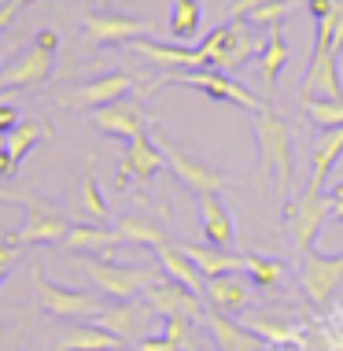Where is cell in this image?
Here are the masks:
<instances>
[{
    "label": "cell",
    "instance_id": "cell-5",
    "mask_svg": "<svg viewBox=\"0 0 343 351\" xmlns=\"http://www.w3.org/2000/svg\"><path fill=\"white\" fill-rule=\"evenodd\" d=\"M81 270L114 303L137 300L140 292H148V285L159 281L151 267H122V263H111V259H81Z\"/></svg>",
    "mask_w": 343,
    "mask_h": 351
},
{
    "label": "cell",
    "instance_id": "cell-6",
    "mask_svg": "<svg viewBox=\"0 0 343 351\" xmlns=\"http://www.w3.org/2000/svg\"><path fill=\"white\" fill-rule=\"evenodd\" d=\"M159 85H188V89H199L207 93L211 100H225V104H236V108H247V111H259L266 104L255 97V93H247L240 82H233L229 74L222 71H211V67H196V71H177V74H166Z\"/></svg>",
    "mask_w": 343,
    "mask_h": 351
},
{
    "label": "cell",
    "instance_id": "cell-24",
    "mask_svg": "<svg viewBox=\"0 0 343 351\" xmlns=\"http://www.w3.org/2000/svg\"><path fill=\"white\" fill-rule=\"evenodd\" d=\"M207 329L214 333V344L225 348V351H262L266 348L251 329L240 326V322H233V318H225L222 311H211V315H207Z\"/></svg>",
    "mask_w": 343,
    "mask_h": 351
},
{
    "label": "cell",
    "instance_id": "cell-32",
    "mask_svg": "<svg viewBox=\"0 0 343 351\" xmlns=\"http://www.w3.org/2000/svg\"><path fill=\"white\" fill-rule=\"evenodd\" d=\"M295 8H299L295 0H266V4L251 8V12L244 15V23H247V26H266V30H270V26L284 23V19H288Z\"/></svg>",
    "mask_w": 343,
    "mask_h": 351
},
{
    "label": "cell",
    "instance_id": "cell-21",
    "mask_svg": "<svg viewBox=\"0 0 343 351\" xmlns=\"http://www.w3.org/2000/svg\"><path fill=\"white\" fill-rule=\"evenodd\" d=\"M199 204V230H203V244L214 248H229L236 237V222L229 215V207L222 204V196H196Z\"/></svg>",
    "mask_w": 343,
    "mask_h": 351
},
{
    "label": "cell",
    "instance_id": "cell-45",
    "mask_svg": "<svg viewBox=\"0 0 343 351\" xmlns=\"http://www.w3.org/2000/svg\"><path fill=\"white\" fill-rule=\"evenodd\" d=\"M97 12H111V0H97Z\"/></svg>",
    "mask_w": 343,
    "mask_h": 351
},
{
    "label": "cell",
    "instance_id": "cell-1",
    "mask_svg": "<svg viewBox=\"0 0 343 351\" xmlns=\"http://www.w3.org/2000/svg\"><path fill=\"white\" fill-rule=\"evenodd\" d=\"M255 145H259V167L262 182L273 189L281 204H292V185H295V137L292 126L277 115L273 108H262L255 115Z\"/></svg>",
    "mask_w": 343,
    "mask_h": 351
},
{
    "label": "cell",
    "instance_id": "cell-17",
    "mask_svg": "<svg viewBox=\"0 0 343 351\" xmlns=\"http://www.w3.org/2000/svg\"><path fill=\"white\" fill-rule=\"evenodd\" d=\"M343 156V126L336 130H325V134L314 137V148H310V174H307V185H303V193H325V182L332 174V167L340 163Z\"/></svg>",
    "mask_w": 343,
    "mask_h": 351
},
{
    "label": "cell",
    "instance_id": "cell-30",
    "mask_svg": "<svg viewBox=\"0 0 343 351\" xmlns=\"http://www.w3.org/2000/svg\"><path fill=\"white\" fill-rule=\"evenodd\" d=\"M81 215H89L97 226H107L111 222V207L103 200L100 185H97V167H92V159L85 163V174H81Z\"/></svg>",
    "mask_w": 343,
    "mask_h": 351
},
{
    "label": "cell",
    "instance_id": "cell-35",
    "mask_svg": "<svg viewBox=\"0 0 343 351\" xmlns=\"http://www.w3.org/2000/svg\"><path fill=\"white\" fill-rule=\"evenodd\" d=\"M188 329H192V318H163V337H166L174 348H185Z\"/></svg>",
    "mask_w": 343,
    "mask_h": 351
},
{
    "label": "cell",
    "instance_id": "cell-2",
    "mask_svg": "<svg viewBox=\"0 0 343 351\" xmlns=\"http://www.w3.org/2000/svg\"><path fill=\"white\" fill-rule=\"evenodd\" d=\"M262 45L255 37V26H247L244 19H233V23H225V26H218L214 34H207L203 41L196 45V52H199V63L203 67H211V71H240L247 60H255V56H262Z\"/></svg>",
    "mask_w": 343,
    "mask_h": 351
},
{
    "label": "cell",
    "instance_id": "cell-38",
    "mask_svg": "<svg viewBox=\"0 0 343 351\" xmlns=\"http://www.w3.org/2000/svg\"><path fill=\"white\" fill-rule=\"evenodd\" d=\"M15 126H18V111L12 104H0V134H12Z\"/></svg>",
    "mask_w": 343,
    "mask_h": 351
},
{
    "label": "cell",
    "instance_id": "cell-20",
    "mask_svg": "<svg viewBox=\"0 0 343 351\" xmlns=\"http://www.w3.org/2000/svg\"><path fill=\"white\" fill-rule=\"evenodd\" d=\"M52 63H55V52H45V49H34L23 56L18 63H12L4 74H0V85L4 89H37L52 78Z\"/></svg>",
    "mask_w": 343,
    "mask_h": 351
},
{
    "label": "cell",
    "instance_id": "cell-23",
    "mask_svg": "<svg viewBox=\"0 0 343 351\" xmlns=\"http://www.w3.org/2000/svg\"><path fill=\"white\" fill-rule=\"evenodd\" d=\"M122 344L114 333L100 329L97 322H78L60 337V351H122Z\"/></svg>",
    "mask_w": 343,
    "mask_h": 351
},
{
    "label": "cell",
    "instance_id": "cell-48",
    "mask_svg": "<svg viewBox=\"0 0 343 351\" xmlns=\"http://www.w3.org/2000/svg\"><path fill=\"white\" fill-rule=\"evenodd\" d=\"M262 351H273V348H262Z\"/></svg>",
    "mask_w": 343,
    "mask_h": 351
},
{
    "label": "cell",
    "instance_id": "cell-33",
    "mask_svg": "<svg viewBox=\"0 0 343 351\" xmlns=\"http://www.w3.org/2000/svg\"><path fill=\"white\" fill-rule=\"evenodd\" d=\"M307 119L321 130H336L343 126V104H329V100H299Z\"/></svg>",
    "mask_w": 343,
    "mask_h": 351
},
{
    "label": "cell",
    "instance_id": "cell-10",
    "mask_svg": "<svg viewBox=\"0 0 343 351\" xmlns=\"http://www.w3.org/2000/svg\"><path fill=\"white\" fill-rule=\"evenodd\" d=\"M284 218H288V230H292V241L295 248L310 252L314 241H318V233L325 230L329 222V193H299V200L284 204Z\"/></svg>",
    "mask_w": 343,
    "mask_h": 351
},
{
    "label": "cell",
    "instance_id": "cell-25",
    "mask_svg": "<svg viewBox=\"0 0 343 351\" xmlns=\"http://www.w3.org/2000/svg\"><path fill=\"white\" fill-rule=\"evenodd\" d=\"M207 303H211V311H222V315H229V311H244L247 303V281L244 274H225V278H211L207 281Z\"/></svg>",
    "mask_w": 343,
    "mask_h": 351
},
{
    "label": "cell",
    "instance_id": "cell-29",
    "mask_svg": "<svg viewBox=\"0 0 343 351\" xmlns=\"http://www.w3.org/2000/svg\"><path fill=\"white\" fill-rule=\"evenodd\" d=\"M199 23H203L199 0H174V8H170V37H174L177 45L192 41L199 34Z\"/></svg>",
    "mask_w": 343,
    "mask_h": 351
},
{
    "label": "cell",
    "instance_id": "cell-9",
    "mask_svg": "<svg viewBox=\"0 0 343 351\" xmlns=\"http://www.w3.org/2000/svg\"><path fill=\"white\" fill-rule=\"evenodd\" d=\"M299 278H303V292L314 307H325L332 300V292L343 285V255H325L318 248L303 252L299 263Z\"/></svg>",
    "mask_w": 343,
    "mask_h": 351
},
{
    "label": "cell",
    "instance_id": "cell-7",
    "mask_svg": "<svg viewBox=\"0 0 343 351\" xmlns=\"http://www.w3.org/2000/svg\"><path fill=\"white\" fill-rule=\"evenodd\" d=\"M34 285H37V300L41 307L49 311L52 318H63V322H74L78 326L81 318H100L103 303L89 292H78V289H66V285H55L49 281L41 270H34Z\"/></svg>",
    "mask_w": 343,
    "mask_h": 351
},
{
    "label": "cell",
    "instance_id": "cell-46",
    "mask_svg": "<svg viewBox=\"0 0 343 351\" xmlns=\"http://www.w3.org/2000/svg\"><path fill=\"white\" fill-rule=\"evenodd\" d=\"M8 4H12L15 12H18V8H23V4H30V0H8Z\"/></svg>",
    "mask_w": 343,
    "mask_h": 351
},
{
    "label": "cell",
    "instance_id": "cell-12",
    "mask_svg": "<svg viewBox=\"0 0 343 351\" xmlns=\"http://www.w3.org/2000/svg\"><path fill=\"white\" fill-rule=\"evenodd\" d=\"M81 30L85 41L103 49V45H133L148 34L144 19H133V15H118V12H92L81 19Z\"/></svg>",
    "mask_w": 343,
    "mask_h": 351
},
{
    "label": "cell",
    "instance_id": "cell-27",
    "mask_svg": "<svg viewBox=\"0 0 343 351\" xmlns=\"http://www.w3.org/2000/svg\"><path fill=\"white\" fill-rule=\"evenodd\" d=\"M284 63H288V41H284V23L270 26V37H266L262 45V60H259V74L266 85H273L281 78Z\"/></svg>",
    "mask_w": 343,
    "mask_h": 351
},
{
    "label": "cell",
    "instance_id": "cell-22",
    "mask_svg": "<svg viewBox=\"0 0 343 351\" xmlns=\"http://www.w3.org/2000/svg\"><path fill=\"white\" fill-rule=\"evenodd\" d=\"M63 244L78 255H89V259H111L114 244H122V237L118 230H107V226H74Z\"/></svg>",
    "mask_w": 343,
    "mask_h": 351
},
{
    "label": "cell",
    "instance_id": "cell-19",
    "mask_svg": "<svg viewBox=\"0 0 343 351\" xmlns=\"http://www.w3.org/2000/svg\"><path fill=\"white\" fill-rule=\"evenodd\" d=\"M129 52H137L140 60H148V63H155V67H163L166 74L203 67V63H199V52L188 49V45H163V41H151V37H140V41L129 45Z\"/></svg>",
    "mask_w": 343,
    "mask_h": 351
},
{
    "label": "cell",
    "instance_id": "cell-8",
    "mask_svg": "<svg viewBox=\"0 0 343 351\" xmlns=\"http://www.w3.org/2000/svg\"><path fill=\"white\" fill-rule=\"evenodd\" d=\"M133 89H137V78H133V74L111 71V74H100V78H92V82H81L78 89H71V93H60V104L81 108V111H97V108H107V104L126 100Z\"/></svg>",
    "mask_w": 343,
    "mask_h": 351
},
{
    "label": "cell",
    "instance_id": "cell-13",
    "mask_svg": "<svg viewBox=\"0 0 343 351\" xmlns=\"http://www.w3.org/2000/svg\"><path fill=\"white\" fill-rule=\"evenodd\" d=\"M144 303L151 311H155L159 318H207V307H203V296H196L192 289H185V285L177 281H155L148 285L144 292Z\"/></svg>",
    "mask_w": 343,
    "mask_h": 351
},
{
    "label": "cell",
    "instance_id": "cell-4",
    "mask_svg": "<svg viewBox=\"0 0 343 351\" xmlns=\"http://www.w3.org/2000/svg\"><path fill=\"white\" fill-rule=\"evenodd\" d=\"M151 141L159 145V152H163V163L177 174V182H185V189H192L196 196H218L222 189L229 185V178L222 174V170H214V167H207V163H199L196 156H188L185 148H177L174 141H170L163 130L151 122Z\"/></svg>",
    "mask_w": 343,
    "mask_h": 351
},
{
    "label": "cell",
    "instance_id": "cell-34",
    "mask_svg": "<svg viewBox=\"0 0 343 351\" xmlns=\"http://www.w3.org/2000/svg\"><path fill=\"white\" fill-rule=\"evenodd\" d=\"M247 274H251V281L262 285V289L281 281V267H277V263H270V259H262V255H247Z\"/></svg>",
    "mask_w": 343,
    "mask_h": 351
},
{
    "label": "cell",
    "instance_id": "cell-11",
    "mask_svg": "<svg viewBox=\"0 0 343 351\" xmlns=\"http://www.w3.org/2000/svg\"><path fill=\"white\" fill-rule=\"evenodd\" d=\"M151 315H155V311H151L144 300H122V303L111 300L107 307L100 311L97 326L107 329V333H114L122 344H140V340L148 337Z\"/></svg>",
    "mask_w": 343,
    "mask_h": 351
},
{
    "label": "cell",
    "instance_id": "cell-40",
    "mask_svg": "<svg viewBox=\"0 0 343 351\" xmlns=\"http://www.w3.org/2000/svg\"><path fill=\"white\" fill-rule=\"evenodd\" d=\"M332 8H336V0H307V12L314 15V23H318V19H329Z\"/></svg>",
    "mask_w": 343,
    "mask_h": 351
},
{
    "label": "cell",
    "instance_id": "cell-28",
    "mask_svg": "<svg viewBox=\"0 0 343 351\" xmlns=\"http://www.w3.org/2000/svg\"><path fill=\"white\" fill-rule=\"evenodd\" d=\"M118 237L122 241H133V244H148V248H163V244H170L166 241V233L159 230V222H151L148 215H126V218H118Z\"/></svg>",
    "mask_w": 343,
    "mask_h": 351
},
{
    "label": "cell",
    "instance_id": "cell-41",
    "mask_svg": "<svg viewBox=\"0 0 343 351\" xmlns=\"http://www.w3.org/2000/svg\"><path fill=\"white\" fill-rule=\"evenodd\" d=\"M259 4H266V0H229V15H233V19H244L251 8H259Z\"/></svg>",
    "mask_w": 343,
    "mask_h": 351
},
{
    "label": "cell",
    "instance_id": "cell-43",
    "mask_svg": "<svg viewBox=\"0 0 343 351\" xmlns=\"http://www.w3.org/2000/svg\"><path fill=\"white\" fill-rule=\"evenodd\" d=\"M26 193H12V189H0V204H23Z\"/></svg>",
    "mask_w": 343,
    "mask_h": 351
},
{
    "label": "cell",
    "instance_id": "cell-39",
    "mask_svg": "<svg viewBox=\"0 0 343 351\" xmlns=\"http://www.w3.org/2000/svg\"><path fill=\"white\" fill-rule=\"evenodd\" d=\"M137 351H181V348H174L166 337H144V340L137 344Z\"/></svg>",
    "mask_w": 343,
    "mask_h": 351
},
{
    "label": "cell",
    "instance_id": "cell-3",
    "mask_svg": "<svg viewBox=\"0 0 343 351\" xmlns=\"http://www.w3.org/2000/svg\"><path fill=\"white\" fill-rule=\"evenodd\" d=\"M299 100H329L343 104V85H340V56L332 52V15L318 19V34H314V52L303 74Z\"/></svg>",
    "mask_w": 343,
    "mask_h": 351
},
{
    "label": "cell",
    "instance_id": "cell-18",
    "mask_svg": "<svg viewBox=\"0 0 343 351\" xmlns=\"http://www.w3.org/2000/svg\"><path fill=\"white\" fill-rule=\"evenodd\" d=\"M185 252V259H192V267L203 274L207 281L211 278H225V274H244L247 270V255H236L229 248H214V244H192V241H181L177 244Z\"/></svg>",
    "mask_w": 343,
    "mask_h": 351
},
{
    "label": "cell",
    "instance_id": "cell-44",
    "mask_svg": "<svg viewBox=\"0 0 343 351\" xmlns=\"http://www.w3.org/2000/svg\"><path fill=\"white\" fill-rule=\"evenodd\" d=\"M12 15H15V8H12V4L0 8V34H4V26H8V23H12Z\"/></svg>",
    "mask_w": 343,
    "mask_h": 351
},
{
    "label": "cell",
    "instance_id": "cell-31",
    "mask_svg": "<svg viewBox=\"0 0 343 351\" xmlns=\"http://www.w3.org/2000/svg\"><path fill=\"white\" fill-rule=\"evenodd\" d=\"M49 134H52L49 126H37V122H18L12 134H8V141H4V152H8V156H12L15 163H18V159H23L26 152H30V148L37 145V141L49 137Z\"/></svg>",
    "mask_w": 343,
    "mask_h": 351
},
{
    "label": "cell",
    "instance_id": "cell-37",
    "mask_svg": "<svg viewBox=\"0 0 343 351\" xmlns=\"http://www.w3.org/2000/svg\"><path fill=\"white\" fill-rule=\"evenodd\" d=\"M329 218L332 222H343V182L329 189Z\"/></svg>",
    "mask_w": 343,
    "mask_h": 351
},
{
    "label": "cell",
    "instance_id": "cell-47",
    "mask_svg": "<svg viewBox=\"0 0 343 351\" xmlns=\"http://www.w3.org/2000/svg\"><path fill=\"white\" fill-rule=\"evenodd\" d=\"M0 289H4V278H0Z\"/></svg>",
    "mask_w": 343,
    "mask_h": 351
},
{
    "label": "cell",
    "instance_id": "cell-15",
    "mask_svg": "<svg viewBox=\"0 0 343 351\" xmlns=\"http://www.w3.org/2000/svg\"><path fill=\"white\" fill-rule=\"evenodd\" d=\"M92 126L100 130V134L107 137H140L151 130V119L144 115V108H140L137 100H118V104H107V108H97L92 111Z\"/></svg>",
    "mask_w": 343,
    "mask_h": 351
},
{
    "label": "cell",
    "instance_id": "cell-42",
    "mask_svg": "<svg viewBox=\"0 0 343 351\" xmlns=\"http://www.w3.org/2000/svg\"><path fill=\"white\" fill-rule=\"evenodd\" d=\"M34 45H37V49H45V52H55V49H60V34H55V30H41Z\"/></svg>",
    "mask_w": 343,
    "mask_h": 351
},
{
    "label": "cell",
    "instance_id": "cell-36",
    "mask_svg": "<svg viewBox=\"0 0 343 351\" xmlns=\"http://www.w3.org/2000/svg\"><path fill=\"white\" fill-rule=\"evenodd\" d=\"M332 52H343V0H336L332 8Z\"/></svg>",
    "mask_w": 343,
    "mask_h": 351
},
{
    "label": "cell",
    "instance_id": "cell-14",
    "mask_svg": "<svg viewBox=\"0 0 343 351\" xmlns=\"http://www.w3.org/2000/svg\"><path fill=\"white\" fill-rule=\"evenodd\" d=\"M23 207H26V222H23V230L15 233L18 244H63L66 237H71L74 226L66 222L63 215H55L52 207H45L37 196L26 193Z\"/></svg>",
    "mask_w": 343,
    "mask_h": 351
},
{
    "label": "cell",
    "instance_id": "cell-26",
    "mask_svg": "<svg viewBox=\"0 0 343 351\" xmlns=\"http://www.w3.org/2000/svg\"><path fill=\"white\" fill-rule=\"evenodd\" d=\"M159 267L166 270L170 281L192 289L196 296H203V292H207V278L192 267V259H185V252H181L177 244H163V248H159Z\"/></svg>",
    "mask_w": 343,
    "mask_h": 351
},
{
    "label": "cell",
    "instance_id": "cell-16",
    "mask_svg": "<svg viewBox=\"0 0 343 351\" xmlns=\"http://www.w3.org/2000/svg\"><path fill=\"white\" fill-rule=\"evenodd\" d=\"M166 163H163V152H159V145L151 141V134H140V137H133L129 145H126V156H122V174H118V189H126L129 178H137V182H151V178L159 174Z\"/></svg>",
    "mask_w": 343,
    "mask_h": 351
}]
</instances>
